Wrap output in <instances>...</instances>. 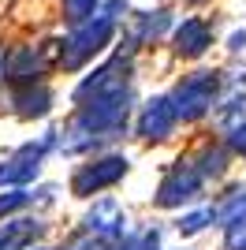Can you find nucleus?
<instances>
[{"instance_id":"obj_1","label":"nucleus","mask_w":246,"mask_h":250,"mask_svg":"<svg viewBox=\"0 0 246 250\" xmlns=\"http://www.w3.org/2000/svg\"><path fill=\"white\" fill-rule=\"evenodd\" d=\"M131 83L108 86V90H97L86 101H79V112L71 116V124L63 127L60 135V149L63 153H86V149L101 146L108 138H120L127 131V120H131Z\"/></svg>"},{"instance_id":"obj_2","label":"nucleus","mask_w":246,"mask_h":250,"mask_svg":"<svg viewBox=\"0 0 246 250\" xmlns=\"http://www.w3.org/2000/svg\"><path fill=\"white\" fill-rule=\"evenodd\" d=\"M112 34H116V19H108L104 11H93L90 19L75 22V34L67 42H60V63L67 71L82 67L86 60H93L104 45L112 42Z\"/></svg>"},{"instance_id":"obj_3","label":"nucleus","mask_w":246,"mask_h":250,"mask_svg":"<svg viewBox=\"0 0 246 250\" xmlns=\"http://www.w3.org/2000/svg\"><path fill=\"white\" fill-rule=\"evenodd\" d=\"M220 71H194L172 90V108L179 120H202L213 108L216 94H220Z\"/></svg>"},{"instance_id":"obj_4","label":"nucleus","mask_w":246,"mask_h":250,"mask_svg":"<svg viewBox=\"0 0 246 250\" xmlns=\"http://www.w3.org/2000/svg\"><path fill=\"white\" fill-rule=\"evenodd\" d=\"M52 146H56V131H49L41 142L19 146L0 165V187H26V183H34L38 172H41V161H45V153H49Z\"/></svg>"},{"instance_id":"obj_5","label":"nucleus","mask_w":246,"mask_h":250,"mask_svg":"<svg viewBox=\"0 0 246 250\" xmlns=\"http://www.w3.org/2000/svg\"><path fill=\"white\" fill-rule=\"evenodd\" d=\"M202 183H205V176L198 172L194 161H175V165L164 172L161 187H157V206L175 209V206H183V202H194L198 194H202Z\"/></svg>"},{"instance_id":"obj_6","label":"nucleus","mask_w":246,"mask_h":250,"mask_svg":"<svg viewBox=\"0 0 246 250\" xmlns=\"http://www.w3.org/2000/svg\"><path fill=\"white\" fill-rule=\"evenodd\" d=\"M60 52V42H45V45H22V49L8 52V60H0V67H4V79L15 86H26L34 83V79H41V71H45V63L52 60Z\"/></svg>"},{"instance_id":"obj_7","label":"nucleus","mask_w":246,"mask_h":250,"mask_svg":"<svg viewBox=\"0 0 246 250\" xmlns=\"http://www.w3.org/2000/svg\"><path fill=\"white\" fill-rule=\"evenodd\" d=\"M127 157L120 153H108V157H97L93 165H82L79 172L71 176V190L79 194V198H90V194H97V190L112 187V183H120L123 176H127Z\"/></svg>"},{"instance_id":"obj_8","label":"nucleus","mask_w":246,"mask_h":250,"mask_svg":"<svg viewBox=\"0 0 246 250\" xmlns=\"http://www.w3.org/2000/svg\"><path fill=\"white\" fill-rule=\"evenodd\" d=\"M179 124V116L172 108V97H153V101L142 104V112H138V135L145 142H164V138L175 131Z\"/></svg>"},{"instance_id":"obj_9","label":"nucleus","mask_w":246,"mask_h":250,"mask_svg":"<svg viewBox=\"0 0 246 250\" xmlns=\"http://www.w3.org/2000/svg\"><path fill=\"white\" fill-rule=\"evenodd\" d=\"M120 83H131V52H127V56H123V52L112 56V60L104 63V67H97L90 79H82V83L75 86V101H86L90 94L108 90V86H120Z\"/></svg>"},{"instance_id":"obj_10","label":"nucleus","mask_w":246,"mask_h":250,"mask_svg":"<svg viewBox=\"0 0 246 250\" xmlns=\"http://www.w3.org/2000/svg\"><path fill=\"white\" fill-rule=\"evenodd\" d=\"M86 235H101V239H112V243H120L123 239V228H127V217H123V209L116 206L112 198H104V202H97V206L86 213Z\"/></svg>"},{"instance_id":"obj_11","label":"nucleus","mask_w":246,"mask_h":250,"mask_svg":"<svg viewBox=\"0 0 246 250\" xmlns=\"http://www.w3.org/2000/svg\"><path fill=\"white\" fill-rule=\"evenodd\" d=\"M213 45V26L202 19H183L179 26H175V52L179 56H202L205 49Z\"/></svg>"},{"instance_id":"obj_12","label":"nucleus","mask_w":246,"mask_h":250,"mask_svg":"<svg viewBox=\"0 0 246 250\" xmlns=\"http://www.w3.org/2000/svg\"><path fill=\"white\" fill-rule=\"evenodd\" d=\"M11 104H15V112L22 116V120H34V116H49L52 108V90L49 86H15V94H11Z\"/></svg>"},{"instance_id":"obj_13","label":"nucleus","mask_w":246,"mask_h":250,"mask_svg":"<svg viewBox=\"0 0 246 250\" xmlns=\"http://www.w3.org/2000/svg\"><path fill=\"white\" fill-rule=\"evenodd\" d=\"M216 116L220 120H231V116L243 112V104H246V71L239 75H227V79H220V94H216Z\"/></svg>"},{"instance_id":"obj_14","label":"nucleus","mask_w":246,"mask_h":250,"mask_svg":"<svg viewBox=\"0 0 246 250\" xmlns=\"http://www.w3.org/2000/svg\"><path fill=\"white\" fill-rule=\"evenodd\" d=\"M45 231V224L41 220H8L4 228H0V250H22L26 243H34Z\"/></svg>"},{"instance_id":"obj_15","label":"nucleus","mask_w":246,"mask_h":250,"mask_svg":"<svg viewBox=\"0 0 246 250\" xmlns=\"http://www.w3.org/2000/svg\"><path fill=\"white\" fill-rule=\"evenodd\" d=\"M194 165H198V172H202L205 179H220L224 168H227V149L224 146H205Z\"/></svg>"},{"instance_id":"obj_16","label":"nucleus","mask_w":246,"mask_h":250,"mask_svg":"<svg viewBox=\"0 0 246 250\" xmlns=\"http://www.w3.org/2000/svg\"><path fill=\"white\" fill-rule=\"evenodd\" d=\"M220 224H235V220H246V190H231L227 202L220 209H213Z\"/></svg>"},{"instance_id":"obj_17","label":"nucleus","mask_w":246,"mask_h":250,"mask_svg":"<svg viewBox=\"0 0 246 250\" xmlns=\"http://www.w3.org/2000/svg\"><path fill=\"white\" fill-rule=\"evenodd\" d=\"M168 11H149V15H145L142 22H138V38H134V42H149V38H161L164 30H168Z\"/></svg>"},{"instance_id":"obj_18","label":"nucleus","mask_w":246,"mask_h":250,"mask_svg":"<svg viewBox=\"0 0 246 250\" xmlns=\"http://www.w3.org/2000/svg\"><path fill=\"white\" fill-rule=\"evenodd\" d=\"M216 220V213L213 209H198V213H186V217H179V235H198V231L205 228V224H213Z\"/></svg>"},{"instance_id":"obj_19","label":"nucleus","mask_w":246,"mask_h":250,"mask_svg":"<svg viewBox=\"0 0 246 250\" xmlns=\"http://www.w3.org/2000/svg\"><path fill=\"white\" fill-rule=\"evenodd\" d=\"M30 202H34V194H26L22 187L4 190V194H0V217H11V213H19V209L30 206Z\"/></svg>"},{"instance_id":"obj_20","label":"nucleus","mask_w":246,"mask_h":250,"mask_svg":"<svg viewBox=\"0 0 246 250\" xmlns=\"http://www.w3.org/2000/svg\"><path fill=\"white\" fill-rule=\"evenodd\" d=\"M112 250H161V231L149 228V231H142V235H134L127 243H116Z\"/></svg>"},{"instance_id":"obj_21","label":"nucleus","mask_w":246,"mask_h":250,"mask_svg":"<svg viewBox=\"0 0 246 250\" xmlns=\"http://www.w3.org/2000/svg\"><path fill=\"white\" fill-rule=\"evenodd\" d=\"M97 4H101V0H63V11H67L71 22H82V19H90L93 11H97Z\"/></svg>"},{"instance_id":"obj_22","label":"nucleus","mask_w":246,"mask_h":250,"mask_svg":"<svg viewBox=\"0 0 246 250\" xmlns=\"http://www.w3.org/2000/svg\"><path fill=\"white\" fill-rule=\"evenodd\" d=\"M227 250H246V220L227 224Z\"/></svg>"},{"instance_id":"obj_23","label":"nucleus","mask_w":246,"mask_h":250,"mask_svg":"<svg viewBox=\"0 0 246 250\" xmlns=\"http://www.w3.org/2000/svg\"><path fill=\"white\" fill-rule=\"evenodd\" d=\"M227 149L231 153H246V124H235L227 131Z\"/></svg>"},{"instance_id":"obj_24","label":"nucleus","mask_w":246,"mask_h":250,"mask_svg":"<svg viewBox=\"0 0 246 250\" xmlns=\"http://www.w3.org/2000/svg\"><path fill=\"white\" fill-rule=\"evenodd\" d=\"M227 49H231V52L246 49V30H235V34H231V38H227Z\"/></svg>"}]
</instances>
